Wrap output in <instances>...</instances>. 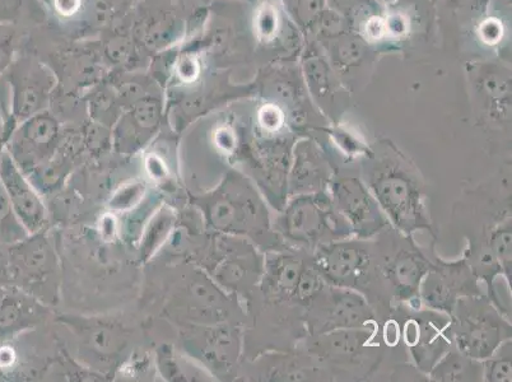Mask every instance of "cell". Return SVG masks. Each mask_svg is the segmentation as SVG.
Wrapping results in <instances>:
<instances>
[{"label": "cell", "mask_w": 512, "mask_h": 382, "mask_svg": "<svg viewBox=\"0 0 512 382\" xmlns=\"http://www.w3.org/2000/svg\"><path fill=\"white\" fill-rule=\"evenodd\" d=\"M431 381H483V363L451 347L428 374Z\"/></svg>", "instance_id": "obj_27"}, {"label": "cell", "mask_w": 512, "mask_h": 382, "mask_svg": "<svg viewBox=\"0 0 512 382\" xmlns=\"http://www.w3.org/2000/svg\"><path fill=\"white\" fill-rule=\"evenodd\" d=\"M46 305L17 287L4 288L0 297V340H13L39 324Z\"/></svg>", "instance_id": "obj_25"}, {"label": "cell", "mask_w": 512, "mask_h": 382, "mask_svg": "<svg viewBox=\"0 0 512 382\" xmlns=\"http://www.w3.org/2000/svg\"><path fill=\"white\" fill-rule=\"evenodd\" d=\"M478 295L484 292L465 256L455 262H445L435 251L432 253V267L421 284L422 306L450 316L460 298Z\"/></svg>", "instance_id": "obj_17"}, {"label": "cell", "mask_w": 512, "mask_h": 382, "mask_svg": "<svg viewBox=\"0 0 512 382\" xmlns=\"http://www.w3.org/2000/svg\"><path fill=\"white\" fill-rule=\"evenodd\" d=\"M335 172L337 163L314 139L305 138L295 142L288 175V198L329 191Z\"/></svg>", "instance_id": "obj_21"}, {"label": "cell", "mask_w": 512, "mask_h": 382, "mask_svg": "<svg viewBox=\"0 0 512 382\" xmlns=\"http://www.w3.org/2000/svg\"><path fill=\"white\" fill-rule=\"evenodd\" d=\"M65 130L51 109L18 124L7 143V152L23 174L48 162L64 141Z\"/></svg>", "instance_id": "obj_18"}, {"label": "cell", "mask_w": 512, "mask_h": 382, "mask_svg": "<svg viewBox=\"0 0 512 382\" xmlns=\"http://www.w3.org/2000/svg\"><path fill=\"white\" fill-rule=\"evenodd\" d=\"M30 29L20 25H0V78L11 67Z\"/></svg>", "instance_id": "obj_33"}, {"label": "cell", "mask_w": 512, "mask_h": 382, "mask_svg": "<svg viewBox=\"0 0 512 382\" xmlns=\"http://www.w3.org/2000/svg\"><path fill=\"white\" fill-rule=\"evenodd\" d=\"M390 315L398 321L400 338L413 366L428 379L436 363L454 347L450 316L425 306L406 305L395 307Z\"/></svg>", "instance_id": "obj_13"}, {"label": "cell", "mask_w": 512, "mask_h": 382, "mask_svg": "<svg viewBox=\"0 0 512 382\" xmlns=\"http://www.w3.org/2000/svg\"><path fill=\"white\" fill-rule=\"evenodd\" d=\"M383 256L381 232L374 239L353 236L321 245L313 251V263L325 283L362 293L383 321L392 314L381 283Z\"/></svg>", "instance_id": "obj_3"}, {"label": "cell", "mask_w": 512, "mask_h": 382, "mask_svg": "<svg viewBox=\"0 0 512 382\" xmlns=\"http://www.w3.org/2000/svg\"><path fill=\"white\" fill-rule=\"evenodd\" d=\"M143 193L144 185L141 183L130 185L128 188H125L123 191H120L119 194L115 195L110 207L118 209V211H124V209L132 207V204L134 206V204L139 203Z\"/></svg>", "instance_id": "obj_38"}, {"label": "cell", "mask_w": 512, "mask_h": 382, "mask_svg": "<svg viewBox=\"0 0 512 382\" xmlns=\"http://www.w3.org/2000/svg\"><path fill=\"white\" fill-rule=\"evenodd\" d=\"M3 79L8 88L9 113L17 125L50 109L58 79L34 51L21 45Z\"/></svg>", "instance_id": "obj_12"}, {"label": "cell", "mask_w": 512, "mask_h": 382, "mask_svg": "<svg viewBox=\"0 0 512 382\" xmlns=\"http://www.w3.org/2000/svg\"><path fill=\"white\" fill-rule=\"evenodd\" d=\"M165 118V93L162 88H156L125 107L111 129L115 151L120 155L141 151L160 132Z\"/></svg>", "instance_id": "obj_19"}, {"label": "cell", "mask_w": 512, "mask_h": 382, "mask_svg": "<svg viewBox=\"0 0 512 382\" xmlns=\"http://www.w3.org/2000/svg\"><path fill=\"white\" fill-rule=\"evenodd\" d=\"M175 213L169 207L157 211L152 221L143 232L141 244L142 260H148L165 244L167 237L174 231Z\"/></svg>", "instance_id": "obj_29"}, {"label": "cell", "mask_w": 512, "mask_h": 382, "mask_svg": "<svg viewBox=\"0 0 512 382\" xmlns=\"http://www.w3.org/2000/svg\"><path fill=\"white\" fill-rule=\"evenodd\" d=\"M0 185L6 191L13 211L27 232L32 235L43 231L46 223V209L41 195L8 155L7 149L0 161Z\"/></svg>", "instance_id": "obj_22"}, {"label": "cell", "mask_w": 512, "mask_h": 382, "mask_svg": "<svg viewBox=\"0 0 512 382\" xmlns=\"http://www.w3.org/2000/svg\"><path fill=\"white\" fill-rule=\"evenodd\" d=\"M357 171L394 230L407 236L417 231H430L434 235L425 184L408 157L392 144H386L379 151L371 149L369 155L361 158Z\"/></svg>", "instance_id": "obj_1"}, {"label": "cell", "mask_w": 512, "mask_h": 382, "mask_svg": "<svg viewBox=\"0 0 512 382\" xmlns=\"http://www.w3.org/2000/svg\"><path fill=\"white\" fill-rule=\"evenodd\" d=\"M83 101L87 106L90 120L109 129L114 128L124 111L118 93L107 79L88 91Z\"/></svg>", "instance_id": "obj_28"}, {"label": "cell", "mask_w": 512, "mask_h": 382, "mask_svg": "<svg viewBox=\"0 0 512 382\" xmlns=\"http://www.w3.org/2000/svg\"><path fill=\"white\" fill-rule=\"evenodd\" d=\"M277 13L269 4L258 8L254 17V30L260 41H269L276 35Z\"/></svg>", "instance_id": "obj_35"}, {"label": "cell", "mask_w": 512, "mask_h": 382, "mask_svg": "<svg viewBox=\"0 0 512 382\" xmlns=\"http://www.w3.org/2000/svg\"><path fill=\"white\" fill-rule=\"evenodd\" d=\"M25 226L18 220L11 203L0 185V244L12 246L29 236Z\"/></svg>", "instance_id": "obj_31"}, {"label": "cell", "mask_w": 512, "mask_h": 382, "mask_svg": "<svg viewBox=\"0 0 512 382\" xmlns=\"http://www.w3.org/2000/svg\"><path fill=\"white\" fill-rule=\"evenodd\" d=\"M197 340V351L207 368L223 379H234L242 352V329L239 323L204 325Z\"/></svg>", "instance_id": "obj_23"}, {"label": "cell", "mask_w": 512, "mask_h": 382, "mask_svg": "<svg viewBox=\"0 0 512 382\" xmlns=\"http://www.w3.org/2000/svg\"><path fill=\"white\" fill-rule=\"evenodd\" d=\"M69 328L77 335L83 356L100 366L115 365L128 346L124 330L99 319H72Z\"/></svg>", "instance_id": "obj_24"}, {"label": "cell", "mask_w": 512, "mask_h": 382, "mask_svg": "<svg viewBox=\"0 0 512 382\" xmlns=\"http://www.w3.org/2000/svg\"><path fill=\"white\" fill-rule=\"evenodd\" d=\"M246 2H254V0H246Z\"/></svg>", "instance_id": "obj_42"}, {"label": "cell", "mask_w": 512, "mask_h": 382, "mask_svg": "<svg viewBox=\"0 0 512 382\" xmlns=\"http://www.w3.org/2000/svg\"><path fill=\"white\" fill-rule=\"evenodd\" d=\"M44 60L58 79L53 99L83 100L88 91L106 81L111 73L97 37L65 39Z\"/></svg>", "instance_id": "obj_11"}, {"label": "cell", "mask_w": 512, "mask_h": 382, "mask_svg": "<svg viewBox=\"0 0 512 382\" xmlns=\"http://www.w3.org/2000/svg\"><path fill=\"white\" fill-rule=\"evenodd\" d=\"M4 288H6V287H0V297H2V295H3Z\"/></svg>", "instance_id": "obj_41"}, {"label": "cell", "mask_w": 512, "mask_h": 382, "mask_svg": "<svg viewBox=\"0 0 512 382\" xmlns=\"http://www.w3.org/2000/svg\"><path fill=\"white\" fill-rule=\"evenodd\" d=\"M383 237L381 283L392 312L400 305L422 306L421 284L432 267V255L425 253L413 236L400 234L393 227L385 230Z\"/></svg>", "instance_id": "obj_8"}, {"label": "cell", "mask_w": 512, "mask_h": 382, "mask_svg": "<svg viewBox=\"0 0 512 382\" xmlns=\"http://www.w3.org/2000/svg\"><path fill=\"white\" fill-rule=\"evenodd\" d=\"M208 276L244 304L253 300L264 272L265 254L246 237L214 232L207 256Z\"/></svg>", "instance_id": "obj_10"}, {"label": "cell", "mask_w": 512, "mask_h": 382, "mask_svg": "<svg viewBox=\"0 0 512 382\" xmlns=\"http://www.w3.org/2000/svg\"><path fill=\"white\" fill-rule=\"evenodd\" d=\"M193 202L218 234L246 237L264 254L291 248L274 230L267 200L244 172L227 171L216 188Z\"/></svg>", "instance_id": "obj_2"}, {"label": "cell", "mask_w": 512, "mask_h": 382, "mask_svg": "<svg viewBox=\"0 0 512 382\" xmlns=\"http://www.w3.org/2000/svg\"><path fill=\"white\" fill-rule=\"evenodd\" d=\"M37 2H39V3H40V6H41V7H44V6H45V4L49 2V0H37Z\"/></svg>", "instance_id": "obj_40"}, {"label": "cell", "mask_w": 512, "mask_h": 382, "mask_svg": "<svg viewBox=\"0 0 512 382\" xmlns=\"http://www.w3.org/2000/svg\"><path fill=\"white\" fill-rule=\"evenodd\" d=\"M273 227L288 246L311 253L321 245L355 236L329 191L288 198Z\"/></svg>", "instance_id": "obj_6"}, {"label": "cell", "mask_w": 512, "mask_h": 382, "mask_svg": "<svg viewBox=\"0 0 512 382\" xmlns=\"http://www.w3.org/2000/svg\"><path fill=\"white\" fill-rule=\"evenodd\" d=\"M256 123H258V132L271 134L281 132L282 128L286 125V114L273 102H267L258 110L256 114Z\"/></svg>", "instance_id": "obj_34"}, {"label": "cell", "mask_w": 512, "mask_h": 382, "mask_svg": "<svg viewBox=\"0 0 512 382\" xmlns=\"http://www.w3.org/2000/svg\"><path fill=\"white\" fill-rule=\"evenodd\" d=\"M352 170L351 167L342 169L337 166L329 193L335 208L351 226L353 235L357 239H374L392 225L358 171L352 174Z\"/></svg>", "instance_id": "obj_16"}, {"label": "cell", "mask_w": 512, "mask_h": 382, "mask_svg": "<svg viewBox=\"0 0 512 382\" xmlns=\"http://www.w3.org/2000/svg\"><path fill=\"white\" fill-rule=\"evenodd\" d=\"M139 2L141 0H91L97 32L100 34L104 27L127 16Z\"/></svg>", "instance_id": "obj_32"}, {"label": "cell", "mask_w": 512, "mask_h": 382, "mask_svg": "<svg viewBox=\"0 0 512 382\" xmlns=\"http://www.w3.org/2000/svg\"><path fill=\"white\" fill-rule=\"evenodd\" d=\"M16 127L17 124L15 120L12 119L11 113H9L8 101L4 102L2 95H0V161H2L9 138H11L13 130H15Z\"/></svg>", "instance_id": "obj_37"}, {"label": "cell", "mask_w": 512, "mask_h": 382, "mask_svg": "<svg viewBox=\"0 0 512 382\" xmlns=\"http://www.w3.org/2000/svg\"><path fill=\"white\" fill-rule=\"evenodd\" d=\"M13 287L29 293L46 306L58 297L59 264L57 254L44 230L9 246Z\"/></svg>", "instance_id": "obj_15"}, {"label": "cell", "mask_w": 512, "mask_h": 382, "mask_svg": "<svg viewBox=\"0 0 512 382\" xmlns=\"http://www.w3.org/2000/svg\"><path fill=\"white\" fill-rule=\"evenodd\" d=\"M383 323L362 293L325 283L304 311L307 335L339 329L367 328ZM306 335V337H307Z\"/></svg>", "instance_id": "obj_14"}, {"label": "cell", "mask_w": 512, "mask_h": 382, "mask_svg": "<svg viewBox=\"0 0 512 382\" xmlns=\"http://www.w3.org/2000/svg\"><path fill=\"white\" fill-rule=\"evenodd\" d=\"M450 321L454 347L473 360H487L511 339V319L492 304L486 293L460 298Z\"/></svg>", "instance_id": "obj_7"}, {"label": "cell", "mask_w": 512, "mask_h": 382, "mask_svg": "<svg viewBox=\"0 0 512 382\" xmlns=\"http://www.w3.org/2000/svg\"><path fill=\"white\" fill-rule=\"evenodd\" d=\"M0 287H13L11 259L9 246L0 244Z\"/></svg>", "instance_id": "obj_39"}, {"label": "cell", "mask_w": 512, "mask_h": 382, "mask_svg": "<svg viewBox=\"0 0 512 382\" xmlns=\"http://www.w3.org/2000/svg\"><path fill=\"white\" fill-rule=\"evenodd\" d=\"M482 244H469V248H483L495 256L502 274L511 287L512 268V225L511 211H507L498 217L490 230L484 231Z\"/></svg>", "instance_id": "obj_26"}, {"label": "cell", "mask_w": 512, "mask_h": 382, "mask_svg": "<svg viewBox=\"0 0 512 382\" xmlns=\"http://www.w3.org/2000/svg\"><path fill=\"white\" fill-rule=\"evenodd\" d=\"M232 157L242 162L244 174L258 186L274 211L281 212L288 200V175L295 141L290 138L241 137Z\"/></svg>", "instance_id": "obj_9"}, {"label": "cell", "mask_w": 512, "mask_h": 382, "mask_svg": "<svg viewBox=\"0 0 512 382\" xmlns=\"http://www.w3.org/2000/svg\"><path fill=\"white\" fill-rule=\"evenodd\" d=\"M333 380H367L385 362L389 347L381 337V324L307 335L299 344Z\"/></svg>", "instance_id": "obj_5"}, {"label": "cell", "mask_w": 512, "mask_h": 382, "mask_svg": "<svg viewBox=\"0 0 512 382\" xmlns=\"http://www.w3.org/2000/svg\"><path fill=\"white\" fill-rule=\"evenodd\" d=\"M483 363V381L511 382L512 340L507 339Z\"/></svg>", "instance_id": "obj_30"}, {"label": "cell", "mask_w": 512, "mask_h": 382, "mask_svg": "<svg viewBox=\"0 0 512 382\" xmlns=\"http://www.w3.org/2000/svg\"><path fill=\"white\" fill-rule=\"evenodd\" d=\"M211 0H141L125 17L144 57L151 60L203 29Z\"/></svg>", "instance_id": "obj_4"}, {"label": "cell", "mask_w": 512, "mask_h": 382, "mask_svg": "<svg viewBox=\"0 0 512 382\" xmlns=\"http://www.w3.org/2000/svg\"><path fill=\"white\" fill-rule=\"evenodd\" d=\"M29 12L26 0H0V25L26 26Z\"/></svg>", "instance_id": "obj_36"}, {"label": "cell", "mask_w": 512, "mask_h": 382, "mask_svg": "<svg viewBox=\"0 0 512 382\" xmlns=\"http://www.w3.org/2000/svg\"><path fill=\"white\" fill-rule=\"evenodd\" d=\"M311 259V251L297 248L265 253L263 277L256 291L262 295L264 304L300 309L296 305L297 287Z\"/></svg>", "instance_id": "obj_20"}]
</instances>
